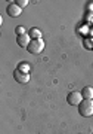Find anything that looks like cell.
Masks as SVG:
<instances>
[{
	"label": "cell",
	"instance_id": "cell-1",
	"mask_svg": "<svg viewBox=\"0 0 93 134\" xmlns=\"http://www.w3.org/2000/svg\"><path fill=\"white\" fill-rule=\"evenodd\" d=\"M80 115L81 116H86V118H89V116L93 115V100H90V98H84L81 103H80Z\"/></svg>",
	"mask_w": 93,
	"mask_h": 134
},
{
	"label": "cell",
	"instance_id": "cell-2",
	"mask_svg": "<svg viewBox=\"0 0 93 134\" xmlns=\"http://www.w3.org/2000/svg\"><path fill=\"white\" fill-rule=\"evenodd\" d=\"M28 52L31 54H40L44 49V40L43 39H31L30 45L27 46Z\"/></svg>",
	"mask_w": 93,
	"mask_h": 134
},
{
	"label": "cell",
	"instance_id": "cell-3",
	"mask_svg": "<svg viewBox=\"0 0 93 134\" xmlns=\"http://www.w3.org/2000/svg\"><path fill=\"white\" fill-rule=\"evenodd\" d=\"M83 100H84L83 96H81V92H78V91H71L70 94H68V97H67V101H68L71 106H78Z\"/></svg>",
	"mask_w": 93,
	"mask_h": 134
},
{
	"label": "cell",
	"instance_id": "cell-4",
	"mask_svg": "<svg viewBox=\"0 0 93 134\" xmlns=\"http://www.w3.org/2000/svg\"><path fill=\"white\" fill-rule=\"evenodd\" d=\"M6 12H8V15L12 16V18H18L19 15H21V12H22V9H21L16 3H10V5H8V8H6Z\"/></svg>",
	"mask_w": 93,
	"mask_h": 134
},
{
	"label": "cell",
	"instance_id": "cell-5",
	"mask_svg": "<svg viewBox=\"0 0 93 134\" xmlns=\"http://www.w3.org/2000/svg\"><path fill=\"white\" fill-rule=\"evenodd\" d=\"M14 77H15V81L18 82V83H27L28 81H30V75L25 72H21V70H15L14 72Z\"/></svg>",
	"mask_w": 93,
	"mask_h": 134
},
{
	"label": "cell",
	"instance_id": "cell-6",
	"mask_svg": "<svg viewBox=\"0 0 93 134\" xmlns=\"http://www.w3.org/2000/svg\"><path fill=\"white\" fill-rule=\"evenodd\" d=\"M30 42H31V39H30V36H28V34L18 36V39H16V43H18L19 46H28V45H30Z\"/></svg>",
	"mask_w": 93,
	"mask_h": 134
},
{
	"label": "cell",
	"instance_id": "cell-7",
	"mask_svg": "<svg viewBox=\"0 0 93 134\" xmlns=\"http://www.w3.org/2000/svg\"><path fill=\"white\" fill-rule=\"evenodd\" d=\"M81 96L83 98H93V88L92 86H84L83 90H81Z\"/></svg>",
	"mask_w": 93,
	"mask_h": 134
},
{
	"label": "cell",
	"instance_id": "cell-8",
	"mask_svg": "<svg viewBox=\"0 0 93 134\" xmlns=\"http://www.w3.org/2000/svg\"><path fill=\"white\" fill-rule=\"evenodd\" d=\"M28 36L31 39H40L42 37V33H40V30H37V29H31L30 33H28Z\"/></svg>",
	"mask_w": 93,
	"mask_h": 134
},
{
	"label": "cell",
	"instance_id": "cell-9",
	"mask_svg": "<svg viewBox=\"0 0 93 134\" xmlns=\"http://www.w3.org/2000/svg\"><path fill=\"white\" fill-rule=\"evenodd\" d=\"M15 3H16V5H18L19 8H21V9H22V8H25V6L28 5V0H16V2H15Z\"/></svg>",
	"mask_w": 93,
	"mask_h": 134
},
{
	"label": "cell",
	"instance_id": "cell-10",
	"mask_svg": "<svg viewBox=\"0 0 93 134\" xmlns=\"http://www.w3.org/2000/svg\"><path fill=\"white\" fill-rule=\"evenodd\" d=\"M15 31H16V34H18V36H22V34H25V30H24V27H21V25H18V27L15 29Z\"/></svg>",
	"mask_w": 93,
	"mask_h": 134
},
{
	"label": "cell",
	"instance_id": "cell-11",
	"mask_svg": "<svg viewBox=\"0 0 93 134\" xmlns=\"http://www.w3.org/2000/svg\"><path fill=\"white\" fill-rule=\"evenodd\" d=\"M19 70H21V72H25V73H27V70H28V66H27V64H22V66L19 67Z\"/></svg>",
	"mask_w": 93,
	"mask_h": 134
}]
</instances>
